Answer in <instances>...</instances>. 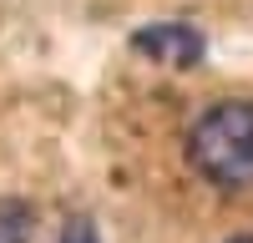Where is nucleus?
<instances>
[{"mask_svg":"<svg viewBox=\"0 0 253 243\" xmlns=\"http://www.w3.org/2000/svg\"><path fill=\"white\" fill-rule=\"evenodd\" d=\"M187 162L223 193L253 188V101H213L187 132Z\"/></svg>","mask_w":253,"mask_h":243,"instance_id":"nucleus-1","label":"nucleus"},{"mask_svg":"<svg viewBox=\"0 0 253 243\" xmlns=\"http://www.w3.org/2000/svg\"><path fill=\"white\" fill-rule=\"evenodd\" d=\"M132 46L152 61H167L172 71H198V61L208 51V40L198 26H187V20H152V26L132 31Z\"/></svg>","mask_w":253,"mask_h":243,"instance_id":"nucleus-2","label":"nucleus"},{"mask_svg":"<svg viewBox=\"0 0 253 243\" xmlns=\"http://www.w3.org/2000/svg\"><path fill=\"white\" fill-rule=\"evenodd\" d=\"M31 208L15 198H0V243H26L31 238Z\"/></svg>","mask_w":253,"mask_h":243,"instance_id":"nucleus-3","label":"nucleus"},{"mask_svg":"<svg viewBox=\"0 0 253 243\" xmlns=\"http://www.w3.org/2000/svg\"><path fill=\"white\" fill-rule=\"evenodd\" d=\"M56 243H101V233H96V223L86 218V213H71L66 218V228H61V238Z\"/></svg>","mask_w":253,"mask_h":243,"instance_id":"nucleus-4","label":"nucleus"},{"mask_svg":"<svg viewBox=\"0 0 253 243\" xmlns=\"http://www.w3.org/2000/svg\"><path fill=\"white\" fill-rule=\"evenodd\" d=\"M228 243H253V233H238V238H228Z\"/></svg>","mask_w":253,"mask_h":243,"instance_id":"nucleus-5","label":"nucleus"}]
</instances>
